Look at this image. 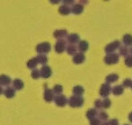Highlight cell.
<instances>
[{
    "mask_svg": "<svg viewBox=\"0 0 132 125\" xmlns=\"http://www.w3.org/2000/svg\"><path fill=\"white\" fill-rule=\"evenodd\" d=\"M43 97H44V101H46V102H52V101L55 100V94H53L52 89L44 88Z\"/></svg>",
    "mask_w": 132,
    "mask_h": 125,
    "instance_id": "9",
    "label": "cell"
},
{
    "mask_svg": "<svg viewBox=\"0 0 132 125\" xmlns=\"http://www.w3.org/2000/svg\"><path fill=\"white\" fill-rule=\"evenodd\" d=\"M123 44L125 46H132V35L125 34L123 36Z\"/></svg>",
    "mask_w": 132,
    "mask_h": 125,
    "instance_id": "22",
    "label": "cell"
},
{
    "mask_svg": "<svg viewBox=\"0 0 132 125\" xmlns=\"http://www.w3.org/2000/svg\"><path fill=\"white\" fill-rule=\"evenodd\" d=\"M37 65H38V63H37V60H36V57H35V58H31V59H29V60L27 62V67L30 68L31 71L35 70Z\"/></svg>",
    "mask_w": 132,
    "mask_h": 125,
    "instance_id": "24",
    "label": "cell"
},
{
    "mask_svg": "<svg viewBox=\"0 0 132 125\" xmlns=\"http://www.w3.org/2000/svg\"><path fill=\"white\" fill-rule=\"evenodd\" d=\"M125 65L128 66V67H132V56L131 55H129V56H126L125 57Z\"/></svg>",
    "mask_w": 132,
    "mask_h": 125,
    "instance_id": "32",
    "label": "cell"
},
{
    "mask_svg": "<svg viewBox=\"0 0 132 125\" xmlns=\"http://www.w3.org/2000/svg\"><path fill=\"white\" fill-rule=\"evenodd\" d=\"M85 59H86V57H85V53H81V52H78L77 55L73 56V63L74 64H82L85 62Z\"/></svg>",
    "mask_w": 132,
    "mask_h": 125,
    "instance_id": "13",
    "label": "cell"
},
{
    "mask_svg": "<svg viewBox=\"0 0 132 125\" xmlns=\"http://www.w3.org/2000/svg\"><path fill=\"white\" fill-rule=\"evenodd\" d=\"M66 39H67V42L70 44L77 45V44H79V42H80V36L78 34H70Z\"/></svg>",
    "mask_w": 132,
    "mask_h": 125,
    "instance_id": "11",
    "label": "cell"
},
{
    "mask_svg": "<svg viewBox=\"0 0 132 125\" xmlns=\"http://www.w3.org/2000/svg\"><path fill=\"white\" fill-rule=\"evenodd\" d=\"M111 93L114 94L115 96H119L124 93V88L122 85H117L115 87H111Z\"/></svg>",
    "mask_w": 132,
    "mask_h": 125,
    "instance_id": "17",
    "label": "cell"
},
{
    "mask_svg": "<svg viewBox=\"0 0 132 125\" xmlns=\"http://www.w3.org/2000/svg\"><path fill=\"white\" fill-rule=\"evenodd\" d=\"M52 91H53V94H55V95H59V94H63V87L60 86V85H56V86L53 87Z\"/></svg>",
    "mask_w": 132,
    "mask_h": 125,
    "instance_id": "29",
    "label": "cell"
},
{
    "mask_svg": "<svg viewBox=\"0 0 132 125\" xmlns=\"http://www.w3.org/2000/svg\"><path fill=\"white\" fill-rule=\"evenodd\" d=\"M129 53H130V55L132 56V46H131V48H130V49H129Z\"/></svg>",
    "mask_w": 132,
    "mask_h": 125,
    "instance_id": "40",
    "label": "cell"
},
{
    "mask_svg": "<svg viewBox=\"0 0 132 125\" xmlns=\"http://www.w3.org/2000/svg\"><path fill=\"white\" fill-rule=\"evenodd\" d=\"M84 93H85L84 87H81V86L73 87V95H75V96H82V94H84Z\"/></svg>",
    "mask_w": 132,
    "mask_h": 125,
    "instance_id": "23",
    "label": "cell"
},
{
    "mask_svg": "<svg viewBox=\"0 0 132 125\" xmlns=\"http://www.w3.org/2000/svg\"><path fill=\"white\" fill-rule=\"evenodd\" d=\"M129 121H130L131 123H132V112H130V114H129Z\"/></svg>",
    "mask_w": 132,
    "mask_h": 125,
    "instance_id": "37",
    "label": "cell"
},
{
    "mask_svg": "<svg viewBox=\"0 0 132 125\" xmlns=\"http://www.w3.org/2000/svg\"><path fill=\"white\" fill-rule=\"evenodd\" d=\"M31 78L32 79H39L41 78V71L35 68V70L31 71Z\"/></svg>",
    "mask_w": 132,
    "mask_h": 125,
    "instance_id": "31",
    "label": "cell"
},
{
    "mask_svg": "<svg viewBox=\"0 0 132 125\" xmlns=\"http://www.w3.org/2000/svg\"><path fill=\"white\" fill-rule=\"evenodd\" d=\"M36 60L38 64H41V65H46V63H48V57H46V55H38L36 57Z\"/></svg>",
    "mask_w": 132,
    "mask_h": 125,
    "instance_id": "25",
    "label": "cell"
},
{
    "mask_svg": "<svg viewBox=\"0 0 132 125\" xmlns=\"http://www.w3.org/2000/svg\"><path fill=\"white\" fill-rule=\"evenodd\" d=\"M53 101H55L56 105H58V107H65L68 102V98L63 94H59V95H55V100Z\"/></svg>",
    "mask_w": 132,
    "mask_h": 125,
    "instance_id": "5",
    "label": "cell"
},
{
    "mask_svg": "<svg viewBox=\"0 0 132 125\" xmlns=\"http://www.w3.org/2000/svg\"><path fill=\"white\" fill-rule=\"evenodd\" d=\"M23 87H24V84H23V81L21 79L13 80V88L15 89V90H21Z\"/></svg>",
    "mask_w": 132,
    "mask_h": 125,
    "instance_id": "19",
    "label": "cell"
},
{
    "mask_svg": "<svg viewBox=\"0 0 132 125\" xmlns=\"http://www.w3.org/2000/svg\"><path fill=\"white\" fill-rule=\"evenodd\" d=\"M130 88H131V89H132V82H131V86H130Z\"/></svg>",
    "mask_w": 132,
    "mask_h": 125,
    "instance_id": "41",
    "label": "cell"
},
{
    "mask_svg": "<svg viewBox=\"0 0 132 125\" xmlns=\"http://www.w3.org/2000/svg\"><path fill=\"white\" fill-rule=\"evenodd\" d=\"M66 46H67V43H66V41L64 39H60V41H57V43H56L55 45V50L57 53H62L66 51Z\"/></svg>",
    "mask_w": 132,
    "mask_h": 125,
    "instance_id": "7",
    "label": "cell"
},
{
    "mask_svg": "<svg viewBox=\"0 0 132 125\" xmlns=\"http://www.w3.org/2000/svg\"><path fill=\"white\" fill-rule=\"evenodd\" d=\"M119 60V56L117 53H109V55H105L104 57V63L107 65H114L117 64Z\"/></svg>",
    "mask_w": 132,
    "mask_h": 125,
    "instance_id": "3",
    "label": "cell"
},
{
    "mask_svg": "<svg viewBox=\"0 0 132 125\" xmlns=\"http://www.w3.org/2000/svg\"><path fill=\"white\" fill-rule=\"evenodd\" d=\"M15 89L13 88V86H8L4 89V95L6 96L7 98H13L15 96Z\"/></svg>",
    "mask_w": 132,
    "mask_h": 125,
    "instance_id": "12",
    "label": "cell"
},
{
    "mask_svg": "<svg viewBox=\"0 0 132 125\" xmlns=\"http://www.w3.org/2000/svg\"><path fill=\"white\" fill-rule=\"evenodd\" d=\"M108 114L105 111H100L98 112V115H97V118L100 119V122H107V119H108Z\"/></svg>",
    "mask_w": 132,
    "mask_h": 125,
    "instance_id": "28",
    "label": "cell"
},
{
    "mask_svg": "<svg viewBox=\"0 0 132 125\" xmlns=\"http://www.w3.org/2000/svg\"><path fill=\"white\" fill-rule=\"evenodd\" d=\"M117 80H118V75H117L116 73H111V74H109L105 78V84L110 85V84H112V82L117 81Z\"/></svg>",
    "mask_w": 132,
    "mask_h": 125,
    "instance_id": "21",
    "label": "cell"
},
{
    "mask_svg": "<svg viewBox=\"0 0 132 125\" xmlns=\"http://www.w3.org/2000/svg\"><path fill=\"white\" fill-rule=\"evenodd\" d=\"M124 125H129V124H124Z\"/></svg>",
    "mask_w": 132,
    "mask_h": 125,
    "instance_id": "42",
    "label": "cell"
},
{
    "mask_svg": "<svg viewBox=\"0 0 132 125\" xmlns=\"http://www.w3.org/2000/svg\"><path fill=\"white\" fill-rule=\"evenodd\" d=\"M110 105H111V101H110V98L109 97L103 98V100H102V108L108 109V108H110Z\"/></svg>",
    "mask_w": 132,
    "mask_h": 125,
    "instance_id": "30",
    "label": "cell"
},
{
    "mask_svg": "<svg viewBox=\"0 0 132 125\" xmlns=\"http://www.w3.org/2000/svg\"><path fill=\"white\" fill-rule=\"evenodd\" d=\"M101 125H109L108 122H101Z\"/></svg>",
    "mask_w": 132,
    "mask_h": 125,
    "instance_id": "38",
    "label": "cell"
},
{
    "mask_svg": "<svg viewBox=\"0 0 132 125\" xmlns=\"http://www.w3.org/2000/svg\"><path fill=\"white\" fill-rule=\"evenodd\" d=\"M89 48V44L87 41H80L79 44H78V50H79V52L81 53H85L87 50H88Z\"/></svg>",
    "mask_w": 132,
    "mask_h": 125,
    "instance_id": "15",
    "label": "cell"
},
{
    "mask_svg": "<svg viewBox=\"0 0 132 125\" xmlns=\"http://www.w3.org/2000/svg\"><path fill=\"white\" fill-rule=\"evenodd\" d=\"M131 82H132V80L131 79H125V80H123V88H126V87H130L131 86Z\"/></svg>",
    "mask_w": 132,
    "mask_h": 125,
    "instance_id": "34",
    "label": "cell"
},
{
    "mask_svg": "<svg viewBox=\"0 0 132 125\" xmlns=\"http://www.w3.org/2000/svg\"><path fill=\"white\" fill-rule=\"evenodd\" d=\"M67 36H68V34H67V31H66L65 29L56 30V31L53 32V37L57 38L58 41H60V39H64L65 41V38H67Z\"/></svg>",
    "mask_w": 132,
    "mask_h": 125,
    "instance_id": "10",
    "label": "cell"
},
{
    "mask_svg": "<svg viewBox=\"0 0 132 125\" xmlns=\"http://www.w3.org/2000/svg\"><path fill=\"white\" fill-rule=\"evenodd\" d=\"M108 123H109V125H119L118 119H116V118H112V119H110V121H108Z\"/></svg>",
    "mask_w": 132,
    "mask_h": 125,
    "instance_id": "36",
    "label": "cell"
},
{
    "mask_svg": "<svg viewBox=\"0 0 132 125\" xmlns=\"http://www.w3.org/2000/svg\"><path fill=\"white\" fill-rule=\"evenodd\" d=\"M94 105H95V109L98 110L102 108V100H96L95 102H94Z\"/></svg>",
    "mask_w": 132,
    "mask_h": 125,
    "instance_id": "35",
    "label": "cell"
},
{
    "mask_svg": "<svg viewBox=\"0 0 132 125\" xmlns=\"http://www.w3.org/2000/svg\"><path fill=\"white\" fill-rule=\"evenodd\" d=\"M97 115H98V110H96L95 108H93V109H89L88 111L86 112V117L90 121V119H93V118H95V117H97Z\"/></svg>",
    "mask_w": 132,
    "mask_h": 125,
    "instance_id": "20",
    "label": "cell"
},
{
    "mask_svg": "<svg viewBox=\"0 0 132 125\" xmlns=\"http://www.w3.org/2000/svg\"><path fill=\"white\" fill-rule=\"evenodd\" d=\"M1 94H4V89H2V87L0 86V95H1Z\"/></svg>",
    "mask_w": 132,
    "mask_h": 125,
    "instance_id": "39",
    "label": "cell"
},
{
    "mask_svg": "<svg viewBox=\"0 0 132 125\" xmlns=\"http://www.w3.org/2000/svg\"><path fill=\"white\" fill-rule=\"evenodd\" d=\"M58 12H59L62 15H68V14L71 13V8L65 6V5H62V6L59 7V9H58Z\"/></svg>",
    "mask_w": 132,
    "mask_h": 125,
    "instance_id": "26",
    "label": "cell"
},
{
    "mask_svg": "<svg viewBox=\"0 0 132 125\" xmlns=\"http://www.w3.org/2000/svg\"><path fill=\"white\" fill-rule=\"evenodd\" d=\"M118 52H119L118 56L121 55V56H125V57H126V56L130 55V53H129V48H128V46H125V45H121V46H119Z\"/></svg>",
    "mask_w": 132,
    "mask_h": 125,
    "instance_id": "27",
    "label": "cell"
},
{
    "mask_svg": "<svg viewBox=\"0 0 132 125\" xmlns=\"http://www.w3.org/2000/svg\"><path fill=\"white\" fill-rule=\"evenodd\" d=\"M89 124L90 125H101V122H100V119H98L97 117H95V118H93V119L89 121Z\"/></svg>",
    "mask_w": 132,
    "mask_h": 125,
    "instance_id": "33",
    "label": "cell"
},
{
    "mask_svg": "<svg viewBox=\"0 0 132 125\" xmlns=\"http://www.w3.org/2000/svg\"><path fill=\"white\" fill-rule=\"evenodd\" d=\"M51 45L48 42H42V43L36 45V51L38 52V55H46L48 52H50Z\"/></svg>",
    "mask_w": 132,
    "mask_h": 125,
    "instance_id": "2",
    "label": "cell"
},
{
    "mask_svg": "<svg viewBox=\"0 0 132 125\" xmlns=\"http://www.w3.org/2000/svg\"><path fill=\"white\" fill-rule=\"evenodd\" d=\"M11 82H12V80H11V78L8 77V75H6V74H1L0 75V86H7L8 87L9 85H11Z\"/></svg>",
    "mask_w": 132,
    "mask_h": 125,
    "instance_id": "16",
    "label": "cell"
},
{
    "mask_svg": "<svg viewBox=\"0 0 132 125\" xmlns=\"http://www.w3.org/2000/svg\"><path fill=\"white\" fill-rule=\"evenodd\" d=\"M110 93H111V87H110V85L103 84L100 88V96H102L103 98H107Z\"/></svg>",
    "mask_w": 132,
    "mask_h": 125,
    "instance_id": "6",
    "label": "cell"
},
{
    "mask_svg": "<svg viewBox=\"0 0 132 125\" xmlns=\"http://www.w3.org/2000/svg\"><path fill=\"white\" fill-rule=\"evenodd\" d=\"M66 52L68 53L70 56H74L78 53V46L77 45H73V44H68L66 46Z\"/></svg>",
    "mask_w": 132,
    "mask_h": 125,
    "instance_id": "18",
    "label": "cell"
},
{
    "mask_svg": "<svg viewBox=\"0 0 132 125\" xmlns=\"http://www.w3.org/2000/svg\"><path fill=\"white\" fill-rule=\"evenodd\" d=\"M39 71H41V77L44 78V79H48V78H50L51 75H52V70H51V67L48 65L42 66V68Z\"/></svg>",
    "mask_w": 132,
    "mask_h": 125,
    "instance_id": "8",
    "label": "cell"
},
{
    "mask_svg": "<svg viewBox=\"0 0 132 125\" xmlns=\"http://www.w3.org/2000/svg\"><path fill=\"white\" fill-rule=\"evenodd\" d=\"M84 102H85V100H84V97L82 96H75V95H73V96H71L70 98H68V104H70V107H72V108H80V107H82L84 105Z\"/></svg>",
    "mask_w": 132,
    "mask_h": 125,
    "instance_id": "1",
    "label": "cell"
},
{
    "mask_svg": "<svg viewBox=\"0 0 132 125\" xmlns=\"http://www.w3.org/2000/svg\"><path fill=\"white\" fill-rule=\"evenodd\" d=\"M82 12H84V5L82 4H74L72 6V8H71V13L73 14H81Z\"/></svg>",
    "mask_w": 132,
    "mask_h": 125,
    "instance_id": "14",
    "label": "cell"
},
{
    "mask_svg": "<svg viewBox=\"0 0 132 125\" xmlns=\"http://www.w3.org/2000/svg\"><path fill=\"white\" fill-rule=\"evenodd\" d=\"M119 46H121V43H119L118 41H114V42L109 43L107 46H105L104 51H105L107 55H109V53H115V50H118Z\"/></svg>",
    "mask_w": 132,
    "mask_h": 125,
    "instance_id": "4",
    "label": "cell"
}]
</instances>
